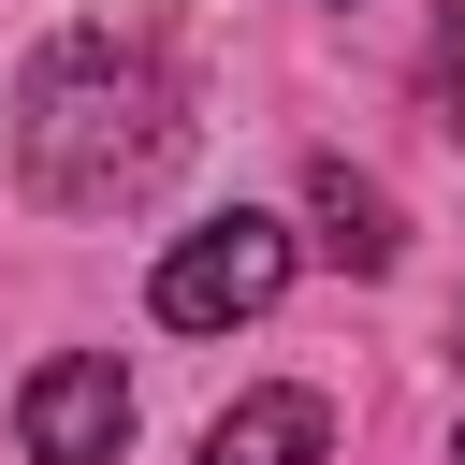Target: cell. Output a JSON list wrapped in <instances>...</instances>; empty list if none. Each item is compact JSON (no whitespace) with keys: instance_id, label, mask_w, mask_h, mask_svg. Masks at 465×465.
Listing matches in <instances>:
<instances>
[{"instance_id":"obj_1","label":"cell","mask_w":465,"mask_h":465,"mask_svg":"<svg viewBox=\"0 0 465 465\" xmlns=\"http://www.w3.org/2000/svg\"><path fill=\"white\" fill-rule=\"evenodd\" d=\"M174 160H189V102H174L160 58H131V44H44L29 58V87H15V174H29V203L116 218Z\"/></svg>"},{"instance_id":"obj_2","label":"cell","mask_w":465,"mask_h":465,"mask_svg":"<svg viewBox=\"0 0 465 465\" xmlns=\"http://www.w3.org/2000/svg\"><path fill=\"white\" fill-rule=\"evenodd\" d=\"M276 291H291V232L232 203V218H203V232L160 262V291H145V305H160L174 334H232V320H262Z\"/></svg>"},{"instance_id":"obj_3","label":"cell","mask_w":465,"mask_h":465,"mask_svg":"<svg viewBox=\"0 0 465 465\" xmlns=\"http://www.w3.org/2000/svg\"><path fill=\"white\" fill-rule=\"evenodd\" d=\"M29 465H116V436H131V378L102 363V349H58L44 378H29Z\"/></svg>"},{"instance_id":"obj_4","label":"cell","mask_w":465,"mask_h":465,"mask_svg":"<svg viewBox=\"0 0 465 465\" xmlns=\"http://www.w3.org/2000/svg\"><path fill=\"white\" fill-rule=\"evenodd\" d=\"M334 450V407L320 392H247V407H218V436H203V465H320Z\"/></svg>"},{"instance_id":"obj_5","label":"cell","mask_w":465,"mask_h":465,"mask_svg":"<svg viewBox=\"0 0 465 465\" xmlns=\"http://www.w3.org/2000/svg\"><path fill=\"white\" fill-rule=\"evenodd\" d=\"M320 247L349 262V276H392V203H378V174H349V160H320Z\"/></svg>"},{"instance_id":"obj_6","label":"cell","mask_w":465,"mask_h":465,"mask_svg":"<svg viewBox=\"0 0 465 465\" xmlns=\"http://www.w3.org/2000/svg\"><path fill=\"white\" fill-rule=\"evenodd\" d=\"M450 349H465V320H450Z\"/></svg>"},{"instance_id":"obj_7","label":"cell","mask_w":465,"mask_h":465,"mask_svg":"<svg viewBox=\"0 0 465 465\" xmlns=\"http://www.w3.org/2000/svg\"><path fill=\"white\" fill-rule=\"evenodd\" d=\"M450 465H465V436H450Z\"/></svg>"}]
</instances>
